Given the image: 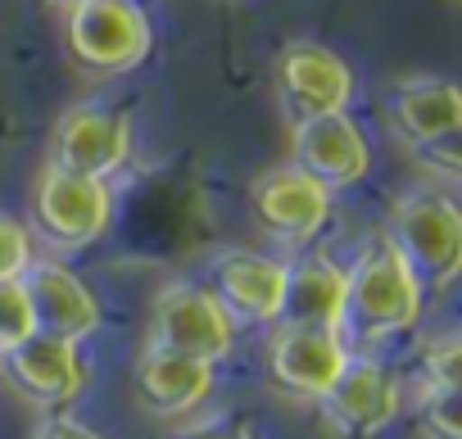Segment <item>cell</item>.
Listing matches in <instances>:
<instances>
[{
	"label": "cell",
	"mask_w": 462,
	"mask_h": 439,
	"mask_svg": "<svg viewBox=\"0 0 462 439\" xmlns=\"http://www.w3.org/2000/svg\"><path fill=\"white\" fill-rule=\"evenodd\" d=\"M114 223V190L100 177L46 168L32 190V227L55 250H87Z\"/></svg>",
	"instance_id": "4"
},
{
	"label": "cell",
	"mask_w": 462,
	"mask_h": 439,
	"mask_svg": "<svg viewBox=\"0 0 462 439\" xmlns=\"http://www.w3.org/2000/svg\"><path fill=\"white\" fill-rule=\"evenodd\" d=\"M412 154H417V163H426V168H435L444 177H457V168H462V159H457V132L435 136V141H421V145H412Z\"/></svg>",
	"instance_id": "22"
},
{
	"label": "cell",
	"mask_w": 462,
	"mask_h": 439,
	"mask_svg": "<svg viewBox=\"0 0 462 439\" xmlns=\"http://www.w3.org/2000/svg\"><path fill=\"white\" fill-rule=\"evenodd\" d=\"M421 299L426 290L394 254V245L372 241L358 254V263L345 272V304L336 335L345 340V349H372L394 335H408L421 322Z\"/></svg>",
	"instance_id": "1"
},
{
	"label": "cell",
	"mask_w": 462,
	"mask_h": 439,
	"mask_svg": "<svg viewBox=\"0 0 462 439\" xmlns=\"http://www.w3.org/2000/svg\"><path fill=\"white\" fill-rule=\"evenodd\" d=\"M318 416L331 430V439H376L399 416L394 371L381 358H372L363 349H349L336 380L318 394Z\"/></svg>",
	"instance_id": "5"
},
{
	"label": "cell",
	"mask_w": 462,
	"mask_h": 439,
	"mask_svg": "<svg viewBox=\"0 0 462 439\" xmlns=\"http://www.w3.org/2000/svg\"><path fill=\"white\" fill-rule=\"evenodd\" d=\"M286 263L254 254V250H226L208 263L204 290L231 317V326H273L282 308Z\"/></svg>",
	"instance_id": "9"
},
{
	"label": "cell",
	"mask_w": 462,
	"mask_h": 439,
	"mask_svg": "<svg viewBox=\"0 0 462 439\" xmlns=\"http://www.w3.org/2000/svg\"><path fill=\"white\" fill-rule=\"evenodd\" d=\"M345 358V340L327 326H277L268 344V376L282 394L318 403V394L336 380Z\"/></svg>",
	"instance_id": "14"
},
{
	"label": "cell",
	"mask_w": 462,
	"mask_h": 439,
	"mask_svg": "<svg viewBox=\"0 0 462 439\" xmlns=\"http://www.w3.org/2000/svg\"><path fill=\"white\" fill-rule=\"evenodd\" d=\"M19 286L28 295V313H32L37 335L82 344L87 335L100 331V299L87 290V281L73 268H64L55 259H32L19 272Z\"/></svg>",
	"instance_id": "8"
},
{
	"label": "cell",
	"mask_w": 462,
	"mask_h": 439,
	"mask_svg": "<svg viewBox=\"0 0 462 439\" xmlns=\"http://www.w3.org/2000/svg\"><path fill=\"white\" fill-rule=\"evenodd\" d=\"M32 335V313H28V295L19 286V277L0 281V353L14 349L19 340Z\"/></svg>",
	"instance_id": "20"
},
{
	"label": "cell",
	"mask_w": 462,
	"mask_h": 439,
	"mask_svg": "<svg viewBox=\"0 0 462 439\" xmlns=\"http://www.w3.org/2000/svg\"><path fill=\"white\" fill-rule=\"evenodd\" d=\"M0 371L37 407H69L87 385V367H82L78 344L55 340V335H37V331L0 353Z\"/></svg>",
	"instance_id": "11"
},
{
	"label": "cell",
	"mask_w": 462,
	"mask_h": 439,
	"mask_svg": "<svg viewBox=\"0 0 462 439\" xmlns=\"http://www.w3.org/2000/svg\"><path fill=\"white\" fill-rule=\"evenodd\" d=\"M64 46L87 73L118 78L145 64L154 37L132 0H78L64 19Z\"/></svg>",
	"instance_id": "3"
},
{
	"label": "cell",
	"mask_w": 462,
	"mask_h": 439,
	"mask_svg": "<svg viewBox=\"0 0 462 439\" xmlns=\"http://www.w3.org/2000/svg\"><path fill=\"white\" fill-rule=\"evenodd\" d=\"M385 241L421 290H448L462 268V213L439 190H412L390 208Z\"/></svg>",
	"instance_id": "2"
},
{
	"label": "cell",
	"mask_w": 462,
	"mask_h": 439,
	"mask_svg": "<svg viewBox=\"0 0 462 439\" xmlns=\"http://www.w3.org/2000/svg\"><path fill=\"white\" fill-rule=\"evenodd\" d=\"M390 123L408 145L448 136L462 127V96L444 78H408L390 91Z\"/></svg>",
	"instance_id": "17"
},
{
	"label": "cell",
	"mask_w": 462,
	"mask_h": 439,
	"mask_svg": "<svg viewBox=\"0 0 462 439\" xmlns=\"http://www.w3.org/2000/svg\"><path fill=\"white\" fill-rule=\"evenodd\" d=\"M172 439H254V434L245 425H236V421H199V425L177 430Z\"/></svg>",
	"instance_id": "24"
},
{
	"label": "cell",
	"mask_w": 462,
	"mask_h": 439,
	"mask_svg": "<svg viewBox=\"0 0 462 439\" xmlns=\"http://www.w3.org/2000/svg\"><path fill=\"white\" fill-rule=\"evenodd\" d=\"M32 439H105V434L91 430V425H82V421L69 416V412H55V416H46V421L37 425Z\"/></svg>",
	"instance_id": "23"
},
{
	"label": "cell",
	"mask_w": 462,
	"mask_h": 439,
	"mask_svg": "<svg viewBox=\"0 0 462 439\" xmlns=\"http://www.w3.org/2000/svg\"><path fill=\"white\" fill-rule=\"evenodd\" d=\"M462 380V349L453 331H439L421 344V385H457Z\"/></svg>",
	"instance_id": "19"
},
{
	"label": "cell",
	"mask_w": 462,
	"mask_h": 439,
	"mask_svg": "<svg viewBox=\"0 0 462 439\" xmlns=\"http://www.w3.org/2000/svg\"><path fill=\"white\" fill-rule=\"evenodd\" d=\"M259 227L286 245H304L322 232L327 213H331V190H322L313 177H304L295 163L291 168H273L254 181L250 190Z\"/></svg>",
	"instance_id": "13"
},
{
	"label": "cell",
	"mask_w": 462,
	"mask_h": 439,
	"mask_svg": "<svg viewBox=\"0 0 462 439\" xmlns=\"http://www.w3.org/2000/svg\"><path fill=\"white\" fill-rule=\"evenodd\" d=\"M349 96H354V73L336 50L295 41L277 59V100H282V114L291 127L349 109Z\"/></svg>",
	"instance_id": "7"
},
{
	"label": "cell",
	"mask_w": 462,
	"mask_h": 439,
	"mask_svg": "<svg viewBox=\"0 0 462 439\" xmlns=\"http://www.w3.org/2000/svg\"><path fill=\"white\" fill-rule=\"evenodd\" d=\"M150 344L217 367L236 344V326H231V317L217 308V299L204 286L168 281L150 308Z\"/></svg>",
	"instance_id": "6"
},
{
	"label": "cell",
	"mask_w": 462,
	"mask_h": 439,
	"mask_svg": "<svg viewBox=\"0 0 462 439\" xmlns=\"http://www.w3.org/2000/svg\"><path fill=\"white\" fill-rule=\"evenodd\" d=\"M417 425H421V439H462V430H457V385H421Z\"/></svg>",
	"instance_id": "18"
},
{
	"label": "cell",
	"mask_w": 462,
	"mask_h": 439,
	"mask_svg": "<svg viewBox=\"0 0 462 439\" xmlns=\"http://www.w3.org/2000/svg\"><path fill=\"white\" fill-rule=\"evenodd\" d=\"M291 154H295V168L304 177H313L322 190H349L372 168L367 136L358 132V123L345 109L295 123L291 127Z\"/></svg>",
	"instance_id": "10"
},
{
	"label": "cell",
	"mask_w": 462,
	"mask_h": 439,
	"mask_svg": "<svg viewBox=\"0 0 462 439\" xmlns=\"http://www.w3.org/2000/svg\"><path fill=\"white\" fill-rule=\"evenodd\" d=\"M69 5H78V0H69Z\"/></svg>",
	"instance_id": "25"
},
{
	"label": "cell",
	"mask_w": 462,
	"mask_h": 439,
	"mask_svg": "<svg viewBox=\"0 0 462 439\" xmlns=\"http://www.w3.org/2000/svg\"><path fill=\"white\" fill-rule=\"evenodd\" d=\"M132 385H136V398L154 416H186L213 394V367L199 358L145 344V353L132 367Z\"/></svg>",
	"instance_id": "15"
},
{
	"label": "cell",
	"mask_w": 462,
	"mask_h": 439,
	"mask_svg": "<svg viewBox=\"0 0 462 439\" xmlns=\"http://www.w3.org/2000/svg\"><path fill=\"white\" fill-rule=\"evenodd\" d=\"M28 263H32V236H28V227L19 223V217L0 213V281L19 277Z\"/></svg>",
	"instance_id": "21"
},
{
	"label": "cell",
	"mask_w": 462,
	"mask_h": 439,
	"mask_svg": "<svg viewBox=\"0 0 462 439\" xmlns=\"http://www.w3.org/2000/svg\"><path fill=\"white\" fill-rule=\"evenodd\" d=\"M345 304V268H336L327 254H309L286 268L277 326H327L336 331Z\"/></svg>",
	"instance_id": "16"
},
{
	"label": "cell",
	"mask_w": 462,
	"mask_h": 439,
	"mask_svg": "<svg viewBox=\"0 0 462 439\" xmlns=\"http://www.w3.org/2000/svg\"><path fill=\"white\" fill-rule=\"evenodd\" d=\"M132 154V127L123 114L100 109V105H78L60 118L55 141H51V163L82 172V177H100L109 181Z\"/></svg>",
	"instance_id": "12"
}]
</instances>
